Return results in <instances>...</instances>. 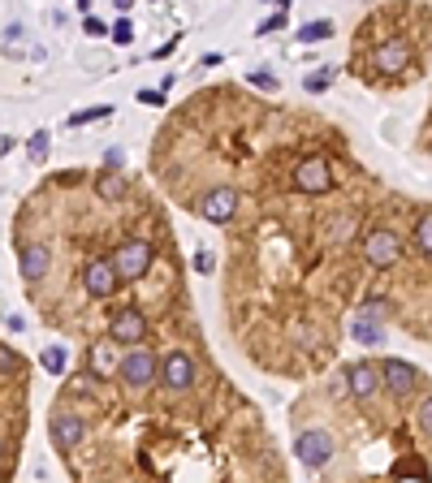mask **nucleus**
Wrapping results in <instances>:
<instances>
[{
	"instance_id": "f257e3e1",
	"label": "nucleus",
	"mask_w": 432,
	"mask_h": 483,
	"mask_svg": "<svg viewBox=\"0 0 432 483\" xmlns=\"http://www.w3.org/2000/svg\"><path fill=\"white\" fill-rule=\"evenodd\" d=\"M0 367L5 371H26V358L0 341ZM5 393H26V375H5V380H0V397ZM22 432H26V414H5L0 410V449H9V453L22 449ZM9 466L14 462L0 453V474H9Z\"/></svg>"
},
{
	"instance_id": "f03ea898",
	"label": "nucleus",
	"mask_w": 432,
	"mask_h": 483,
	"mask_svg": "<svg viewBox=\"0 0 432 483\" xmlns=\"http://www.w3.org/2000/svg\"><path fill=\"white\" fill-rule=\"evenodd\" d=\"M82 440H87V423L78 418V410H74L70 401H61L57 414H52V445H57V449L70 457Z\"/></svg>"
},
{
	"instance_id": "7ed1b4c3",
	"label": "nucleus",
	"mask_w": 432,
	"mask_h": 483,
	"mask_svg": "<svg viewBox=\"0 0 432 483\" xmlns=\"http://www.w3.org/2000/svg\"><path fill=\"white\" fill-rule=\"evenodd\" d=\"M402 259V238L394 229H372L363 238V263L367 267H394Z\"/></svg>"
},
{
	"instance_id": "20e7f679",
	"label": "nucleus",
	"mask_w": 432,
	"mask_h": 483,
	"mask_svg": "<svg viewBox=\"0 0 432 483\" xmlns=\"http://www.w3.org/2000/svg\"><path fill=\"white\" fill-rule=\"evenodd\" d=\"M117 285H122V277H117V267H113V259H87V267H82V294L87 298H113L117 294Z\"/></svg>"
},
{
	"instance_id": "39448f33",
	"label": "nucleus",
	"mask_w": 432,
	"mask_h": 483,
	"mask_svg": "<svg viewBox=\"0 0 432 483\" xmlns=\"http://www.w3.org/2000/svg\"><path fill=\"white\" fill-rule=\"evenodd\" d=\"M195 211H199L203 221H212V225H230L238 216V190L234 186H216V190H207L195 203Z\"/></svg>"
},
{
	"instance_id": "423d86ee",
	"label": "nucleus",
	"mask_w": 432,
	"mask_h": 483,
	"mask_svg": "<svg viewBox=\"0 0 432 483\" xmlns=\"http://www.w3.org/2000/svg\"><path fill=\"white\" fill-rule=\"evenodd\" d=\"M113 267H117V277H143L147 267H151V242L147 238H130L113 250Z\"/></svg>"
},
{
	"instance_id": "0eeeda50",
	"label": "nucleus",
	"mask_w": 432,
	"mask_h": 483,
	"mask_svg": "<svg viewBox=\"0 0 432 483\" xmlns=\"http://www.w3.org/2000/svg\"><path fill=\"white\" fill-rule=\"evenodd\" d=\"M294 457H298L307 470L329 466V457H333V440H329V432H303V436L294 440Z\"/></svg>"
},
{
	"instance_id": "6e6552de",
	"label": "nucleus",
	"mask_w": 432,
	"mask_h": 483,
	"mask_svg": "<svg viewBox=\"0 0 432 483\" xmlns=\"http://www.w3.org/2000/svg\"><path fill=\"white\" fill-rule=\"evenodd\" d=\"M195 371H199V367H195V358H190L186 350H173L165 362H160V371H156V375H160V380H165L173 393H186V389L195 384Z\"/></svg>"
},
{
	"instance_id": "1a4fd4ad",
	"label": "nucleus",
	"mask_w": 432,
	"mask_h": 483,
	"mask_svg": "<svg viewBox=\"0 0 432 483\" xmlns=\"http://www.w3.org/2000/svg\"><path fill=\"white\" fill-rule=\"evenodd\" d=\"M329 186H333L329 160L311 155V160H303V165L294 169V190H303V194H320V190H329Z\"/></svg>"
},
{
	"instance_id": "9d476101",
	"label": "nucleus",
	"mask_w": 432,
	"mask_h": 483,
	"mask_svg": "<svg viewBox=\"0 0 432 483\" xmlns=\"http://www.w3.org/2000/svg\"><path fill=\"white\" fill-rule=\"evenodd\" d=\"M156 354H147V350H134V354H126L122 362H117V375L130 384V389H143V384H151L156 380Z\"/></svg>"
},
{
	"instance_id": "9b49d317",
	"label": "nucleus",
	"mask_w": 432,
	"mask_h": 483,
	"mask_svg": "<svg viewBox=\"0 0 432 483\" xmlns=\"http://www.w3.org/2000/svg\"><path fill=\"white\" fill-rule=\"evenodd\" d=\"M381 384H389V393H394L398 401H406V397L415 393V384H419V371H415L411 362L389 358V362H381Z\"/></svg>"
},
{
	"instance_id": "f8f14e48",
	"label": "nucleus",
	"mask_w": 432,
	"mask_h": 483,
	"mask_svg": "<svg viewBox=\"0 0 432 483\" xmlns=\"http://www.w3.org/2000/svg\"><path fill=\"white\" fill-rule=\"evenodd\" d=\"M406 65H415L406 39H385L381 48L372 52V70H381V74H398V70H406Z\"/></svg>"
},
{
	"instance_id": "ddd939ff",
	"label": "nucleus",
	"mask_w": 432,
	"mask_h": 483,
	"mask_svg": "<svg viewBox=\"0 0 432 483\" xmlns=\"http://www.w3.org/2000/svg\"><path fill=\"white\" fill-rule=\"evenodd\" d=\"M108 333H113V341H143L147 337V319H143V311L122 306L113 319H108Z\"/></svg>"
},
{
	"instance_id": "4468645a",
	"label": "nucleus",
	"mask_w": 432,
	"mask_h": 483,
	"mask_svg": "<svg viewBox=\"0 0 432 483\" xmlns=\"http://www.w3.org/2000/svg\"><path fill=\"white\" fill-rule=\"evenodd\" d=\"M346 384L355 397H376V389H381V367H372V362H355L346 371Z\"/></svg>"
},
{
	"instance_id": "2eb2a0df",
	"label": "nucleus",
	"mask_w": 432,
	"mask_h": 483,
	"mask_svg": "<svg viewBox=\"0 0 432 483\" xmlns=\"http://www.w3.org/2000/svg\"><path fill=\"white\" fill-rule=\"evenodd\" d=\"M95 194H99V203H122V199H126V177H122V169H108V173H99V182H95Z\"/></svg>"
},
{
	"instance_id": "dca6fc26",
	"label": "nucleus",
	"mask_w": 432,
	"mask_h": 483,
	"mask_svg": "<svg viewBox=\"0 0 432 483\" xmlns=\"http://www.w3.org/2000/svg\"><path fill=\"white\" fill-rule=\"evenodd\" d=\"M87 367H91V375H108V371H113V341H95L91 354H87Z\"/></svg>"
},
{
	"instance_id": "f3484780",
	"label": "nucleus",
	"mask_w": 432,
	"mask_h": 483,
	"mask_svg": "<svg viewBox=\"0 0 432 483\" xmlns=\"http://www.w3.org/2000/svg\"><path fill=\"white\" fill-rule=\"evenodd\" d=\"M355 233H359V216H355V211H338V216L329 221V238L346 242V238H355Z\"/></svg>"
},
{
	"instance_id": "a211bd4d",
	"label": "nucleus",
	"mask_w": 432,
	"mask_h": 483,
	"mask_svg": "<svg viewBox=\"0 0 432 483\" xmlns=\"http://www.w3.org/2000/svg\"><path fill=\"white\" fill-rule=\"evenodd\" d=\"M329 35H333V22H324V18H315V22H307V26L298 30L303 43H320V39H329Z\"/></svg>"
},
{
	"instance_id": "6ab92c4d",
	"label": "nucleus",
	"mask_w": 432,
	"mask_h": 483,
	"mask_svg": "<svg viewBox=\"0 0 432 483\" xmlns=\"http://www.w3.org/2000/svg\"><path fill=\"white\" fill-rule=\"evenodd\" d=\"M415 246L423 255H432V211H423V216L415 221Z\"/></svg>"
},
{
	"instance_id": "aec40b11",
	"label": "nucleus",
	"mask_w": 432,
	"mask_h": 483,
	"mask_svg": "<svg viewBox=\"0 0 432 483\" xmlns=\"http://www.w3.org/2000/svg\"><path fill=\"white\" fill-rule=\"evenodd\" d=\"M355 341H363V345H381V328H376L372 319L363 315V319H355Z\"/></svg>"
},
{
	"instance_id": "412c9836",
	"label": "nucleus",
	"mask_w": 432,
	"mask_h": 483,
	"mask_svg": "<svg viewBox=\"0 0 432 483\" xmlns=\"http://www.w3.org/2000/svg\"><path fill=\"white\" fill-rule=\"evenodd\" d=\"M39 362H43L52 375H61V371H65V350H61V345H48V350L39 354Z\"/></svg>"
},
{
	"instance_id": "4be33fe9",
	"label": "nucleus",
	"mask_w": 432,
	"mask_h": 483,
	"mask_svg": "<svg viewBox=\"0 0 432 483\" xmlns=\"http://www.w3.org/2000/svg\"><path fill=\"white\" fill-rule=\"evenodd\" d=\"M333 78H338L333 70H315V74H307V82H303V87H307L311 95H320V91H329V87H333Z\"/></svg>"
},
{
	"instance_id": "5701e85b",
	"label": "nucleus",
	"mask_w": 432,
	"mask_h": 483,
	"mask_svg": "<svg viewBox=\"0 0 432 483\" xmlns=\"http://www.w3.org/2000/svg\"><path fill=\"white\" fill-rule=\"evenodd\" d=\"M26 151H31V160H35V165H43V160H48V130H35Z\"/></svg>"
},
{
	"instance_id": "b1692460",
	"label": "nucleus",
	"mask_w": 432,
	"mask_h": 483,
	"mask_svg": "<svg viewBox=\"0 0 432 483\" xmlns=\"http://www.w3.org/2000/svg\"><path fill=\"white\" fill-rule=\"evenodd\" d=\"M394 474H411V479H423V474H428V466H423L419 457H402V462H394Z\"/></svg>"
},
{
	"instance_id": "393cba45",
	"label": "nucleus",
	"mask_w": 432,
	"mask_h": 483,
	"mask_svg": "<svg viewBox=\"0 0 432 483\" xmlns=\"http://www.w3.org/2000/svg\"><path fill=\"white\" fill-rule=\"evenodd\" d=\"M113 43H122V48H126V43H134V26H130L126 18H122V22L113 26Z\"/></svg>"
},
{
	"instance_id": "a878e982",
	"label": "nucleus",
	"mask_w": 432,
	"mask_h": 483,
	"mask_svg": "<svg viewBox=\"0 0 432 483\" xmlns=\"http://www.w3.org/2000/svg\"><path fill=\"white\" fill-rule=\"evenodd\" d=\"M419 432L432 436V397H423V406H419Z\"/></svg>"
},
{
	"instance_id": "bb28decb",
	"label": "nucleus",
	"mask_w": 432,
	"mask_h": 483,
	"mask_svg": "<svg viewBox=\"0 0 432 483\" xmlns=\"http://www.w3.org/2000/svg\"><path fill=\"white\" fill-rule=\"evenodd\" d=\"M99 117H108V109H87V113H74V117H70V126H87V121H99Z\"/></svg>"
},
{
	"instance_id": "cd10ccee",
	"label": "nucleus",
	"mask_w": 432,
	"mask_h": 483,
	"mask_svg": "<svg viewBox=\"0 0 432 483\" xmlns=\"http://www.w3.org/2000/svg\"><path fill=\"white\" fill-rule=\"evenodd\" d=\"M286 26V13H273L268 22H259V35H273V30H281Z\"/></svg>"
},
{
	"instance_id": "c85d7f7f",
	"label": "nucleus",
	"mask_w": 432,
	"mask_h": 483,
	"mask_svg": "<svg viewBox=\"0 0 432 483\" xmlns=\"http://www.w3.org/2000/svg\"><path fill=\"white\" fill-rule=\"evenodd\" d=\"M160 99H165V91H139V104H147V109H156Z\"/></svg>"
},
{
	"instance_id": "c756f323",
	"label": "nucleus",
	"mask_w": 432,
	"mask_h": 483,
	"mask_svg": "<svg viewBox=\"0 0 432 483\" xmlns=\"http://www.w3.org/2000/svg\"><path fill=\"white\" fill-rule=\"evenodd\" d=\"M251 82H255V87H264V91H277V78H273V74H255Z\"/></svg>"
},
{
	"instance_id": "7c9ffc66",
	"label": "nucleus",
	"mask_w": 432,
	"mask_h": 483,
	"mask_svg": "<svg viewBox=\"0 0 432 483\" xmlns=\"http://www.w3.org/2000/svg\"><path fill=\"white\" fill-rule=\"evenodd\" d=\"M104 30H108V26H104L99 18H91V13H87V35H104Z\"/></svg>"
},
{
	"instance_id": "2f4dec72",
	"label": "nucleus",
	"mask_w": 432,
	"mask_h": 483,
	"mask_svg": "<svg viewBox=\"0 0 432 483\" xmlns=\"http://www.w3.org/2000/svg\"><path fill=\"white\" fill-rule=\"evenodd\" d=\"M195 267H199V272H207V267H212V255H207V250H199V255H195Z\"/></svg>"
},
{
	"instance_id": "473e14b6",
	"label": "nucleus",
	"mask_w": 432,
	"mask_h": 483,
	"mask_svg": "<svg viewBox=\"0 0 432 483\" xmlns=\"http://www.w3.org/2000/svg\"><path fill=\"white\" fill-rule=\"evenodd\" d=\"M113 5H117V13H126V9L134 5V0H113Z\"/></svg>"
},
{
	"instance_id": "72a5a7b5",
	"label": "nucleus",
	"mask_w": 432,
	"mask_h": 483,
	"mask_svg": "<svg viewBox=\"0 0 432 483\" xmlns=\"http://www.w3.org/2000/svg\"><path fill=\"white\" fill-rule=\"evenodd\" d=\"M78 9H82V13H91V0H78Z\"/></svg>"
}]
</instances>
